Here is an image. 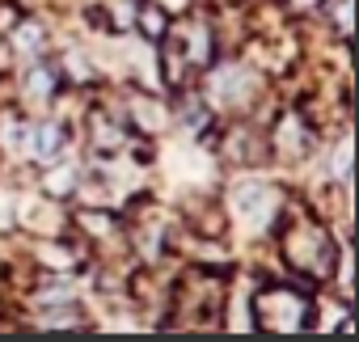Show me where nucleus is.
<instances>
[{
    "label": "nucleus",
    "instance_id": "nucleus-2",
    "mask_svg": "<svg viewBox=\"0 0 359 342\" xmlns=\"http://www.w3.org/2000/svg\"><path fill=\"white\" fill-rule=\"evenodd\" d=\"M216 43H212V26L203 18H187L177 26H165L161 34V81L169 89H187L199 72L212 68Z\"/></svg>",
    "mask_w": 359,
    "mask_h": 342
},
{
    "label": "nucleus",
    "instance_id": "nucleus-6",
    "mask_svg": "<svg viewBox=\"0 0 359 342\" xmlns=\"http://www.w3.org/2000/svg\"><path fill=\"white\" fill-rule=\"evenodd\" d=\"M135 22H140V30H144L148 39H161L165 26H169V22H165V9H161V5H148V0L135 9Z\"/></svg>",
    "mask_w": 359,
    "mask_h": 342
},
{
    "label": "nucleus",
    "instance_id": "nucleus-7",
    "mask_svg": "<svg viewBox=\"0 0 359 342\" xmlns=\"http://www.w3.org/2000/svg\"><path fill=\"white\" fill-rule=\"evenodd\" d=\"M60 144H64V131H60L55 123H39V156H43V160H55Z\"/></svg>",
    "mask_w": 359,
    "mask_h": 342
},
{
    "label": "nucleus",
    "instance_id": "nucleus-4",
    "mask_svg": "<svg viewBox=\"0 0 359 342\" xmlns=\"http://www.w3.org/2000/svg\"><path fill=\"white\" fill-rule=\"evenodd\" d=\"M177 313L169 321H191V325H220L224 313V275L216 271H191V279L173 292Z\"/></svg>",
    "mask_w": 359,
    "mask_h": 342
},
{
    "label": "nucleus",
    "instance_id": "nucleus-5",
    "mask_svg": "<svg viewBox=\"0 0 359 342\" xmlns=\"http://www.w3.org/2000/svg\"><path fill=\"white\" fill-rule=\"evenodd\" d=\"M271 144H275V152H279V156H287V160H300V156L309 152V144H313V131H309L300 118H283V123L275 127Z\"/></svg>",
    "mask_w": 359,
    "mask_h": 342
},
{
    "label": "nucleus",
    "instance_id": "nucleus-1",
    "mask_svg": "<svg viewBox=\"0 0 359 342\" xmlns=\"http://www.w3.org/2000/svg\"><path fill=\"white\" fill-rule=\"evenodd\" d=\"M279 249H283V262L300 275V279H330L334 266H338V245L330 237V228L317 220V216H304V212H287L283 224H279Z\"/></svg>",
    "mask_w": 359,
    "mask_h": 342
},
{
    "label": "nucleus",
    "instance_id": "nucleus-8",
    "mask_svg": "<svg viewBox=\"0 0 359 342\" xmlns=\"http://www.w3.org/2000/svg\"><path fill=\"white\" fill-rule=\"evenodd\" d=\"M60 85V76H55V68H39L34 76H30V89H34V97H47L51 89Z\"/></svg>",
    "mask_w": 359,
    "mask_h": 342
},
{
    "label": "nucleus",
    "instance_id": "nucleus-3",
    "mask_svg": "<svg viewBox=\"0 0 359 342\" xmlns=\"http://www.w3.org/2000/svg\"><path fill=\"white\" fill-rule=\"evenodd\" d=\"M254 321L258 329H271V334L304 329L313 321V296L292 283H266L254 292Z\"/></svg>",
    "mask_w": 359,
    "mask_h": 342
}]
</instances>
